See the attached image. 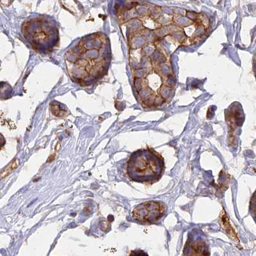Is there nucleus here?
<instances>
[{
  "mask_svg": "<svg viewBox=\"0 0 256 256\" xmlns=\"http://www.w3.org/2000/svg\"><path fill=\"white\" fill-rule=\"evenodd\" d=\"M128 256H149V255L144 250L136 249V250H132Z\"/></svg>",
  "mask_w": 256,
  "mask_h": 256,
  "instance_id": "7ed1b4c3",
  "label": "nucleus"
},
{
  "mask_svg": "<svg viewBox=\"0 0 256 256\" xmlns=\"http://www.w3.org/2000/svg\"><path fill=\"white\" fill-rule=\"evenodd\" d=\"M164 158L154 150L142 149L134 152L127 163V174L130 180L141 184H154L164 174Z\"/></svg>",
  "mask_w": 256,
  "mask_h": 256,
  "instance_id": "f257e3e1",
  "label": "nucleus"
},
{
  "mask_svg": "<svg viewBox=\"0 0 256 256\" xmlns=\"http://www.w3.org/2000/svg\"><path fill=\"white\" fill-rule=\"evenodd\" d=\"M167 211L166 204L160 201H148L138 204L132 212V218L139 223L154 224L163 218Z\"/></svg>",
  "mask_w": 256,
  "mask_h": 256,
  "instance_id": "f03ea898",
  "label": "nucleus"
}]
</instances>
